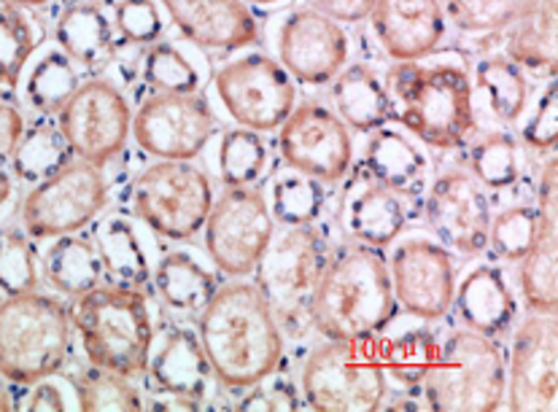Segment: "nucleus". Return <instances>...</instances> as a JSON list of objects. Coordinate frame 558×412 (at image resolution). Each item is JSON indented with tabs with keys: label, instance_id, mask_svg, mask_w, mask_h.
Listing matches in <instances>:
<instances>
[{
	"label": "nucleus",
	"instance_id": "nucleus-1",
	"mask_svg": "<svg viewBox=\"0 0 558 412\" xmlns=\"http://www.w3.org/2000/svg\"><path fill=\"white\" fill-rule=\"evenodd\" d=\"M197 337L225 391H246L276 375L283 331L256 283H225L197 313Z\"/></svg>",
	"mask_w": 558,
	"mask_h": 412
},
{
	"label": "nucleus",
	"instance_id": "nucleus-2",
	"mask_svg": "<svg viewBox=\"0 0 558 412\" xmlns=\"http://www.w3.org/2000/svg\"><path fill=\"white\" fill-rule=\"evenodd\" d=\"M389 259L380 249L345 243L329 254L311 302L313 329L327 340H375L397 318Z\"/></svg>",
	"mask_w": 558,
	"mask_h": 412
},
{
	"label": "nucleus",
	"instance_id": "nucleus-3",
	"mask_svg": "<svg viewBox=\"0 0 558 412\" xmlns=\"http://www.w3.org/2000/svg\"><path fill=\"white\" fill-rule=\"evenodd\" d=\"M384 84L391 97V119L429 148L453 152L475 133V87L461 65L397 62Z\"/></svg>",
	"mask_w": 558,
	"mask_h": 412
},
{
	"label": "nucleus",
	"instance_id": "nucleus-4",
	"mask_svg": "<svg viewBox=\"0 0 558 412\" xmlns=\"http://www.w3.org/2000/svg\"><path fill=\"white\" fill-rule=\"evenodd\" d=\"M71 313L89 364L130 380L144 375L154 348V320L144 291L98 286L76 296Z\"/></svg>",
	"mask_w": 558,
	"mask_h": 412
},
{
	"label": "nucleus",
	"instance_id": "nucleus-5",
	"mask_svg": "<svg viewBox=\"0 0 558 412\" xmlns=\"http://www.w3.org/2000/svg\"><path fill=\"white\" fill-rule=\"evenodd\" d=\"M73 313L41 291L0 302V375L16 386H36L57 375L73 353Z\"/></svg>",
	"mask_w": 558,
	"mask_h": 412
},
{
	"label": "nucleus",
	"instance_id": "nucleus-6",
	"mask_svg": "<svg viewBox=\"0 0 558 412\" xmlns=\"http://www.w3.org/2000/svg\"><path fill=\"white\" fill-rule=\"evenodd\" d=\"M508 364L497 340L459 329L440 342V353L421 383V397L440 412H486L502 408Z\"/></svg>",
	"mask_w": 558,
	"mask_h": 412
},
{
	"label": "nucleus",
	"instance_id": "nucleus-7",
	"mask_svg": "<svg viewBox=\"0 0 558 412\" xmlns=\"http://www.w3.org/2000/svg\"><path fill=\"white\" fill-rule=\"evenodd\" d=\"M329 259L327 232L318 225L283 227L272 234L256 265V289L265 294L289 335H305L311 302Z\"/></svg>",
	"mask_w": 558,
	"mask_h": 412
},
{
	"label": "nucleus",
	"instance_id": "nucleus-8",
	"mask_svg": "<svg viewBox=\"0 0 558 412\" xmlns=\"http://www.w3.org/2000/svg\"><path fill=\"white\" fill-rule=\"evenodd\" d=\"M311 410L364 412L384 408L389 377L375 340H327L305 359L300 375Z\"/></svg>",
	"mask_w": 558,
	"mask_h": 412
},
{
	"label": "nucleus",
	"instance_id": "nucleus-9",
	"mask_svg": "<svg viewBox=\"0 0 558 412\" xmlns=\"http://www.w3.org/2000/svg\"><path fill=\"white\" fill-rule=\"evenodd\" d=\"M130 210L151 232L186 243L205 227L214 186L192 159H157L130 183Z\"/></svg>",
	"mask_w": 558,
	"mask_h": 412
},
{
	"label": "nucleus",
	"instance_id": "nucleus-10",
	"mask_svg": "<svg viewBox=\"0 0 558 412\" xmlns=\"http://www.w3.org/2000/svg\"><path fill=\"white\" fill-rule=\"evenodd\" d=\"M108 186L102 168L84 159H71L62 170L36 183L22 203V229L33 240H51L82 232L108 205Z\"/></svg>",
	"mask_w": 558,
	"mask_h": 412
},
{
	"label": "nucleus",
	"instance_id": "nucleus-11",
	"mask_svg": "<svg viewBox=\"0 0 558 412\" xmlns=\"http://www.w3.org/2000/svg\"><path fill=\"white\" fill-rule=\"evenodd\" d=\"M214 89L238 128L272 133L298 106V84L272 57L243 54L225 62L214 76Z\"/></svg>",
	"mask_w": 558,
	"mask_h": 412
},
{
	"label": "nucleus",
	"instance_id": "nucleus-12",
	"mask_svg": "<svg viewBox=\"0 0 558 412\" xmlns=\"http://www.w3.org/2000/svg\"><path fill=\"white\" fill-rule=\"evenodd\" d=\"M203 229L205 249L216 270L230 278H246L254 275L276 234V219L259 189L227 186L210 205Z\"/></svg>",
	"mask_w": 558,
	"mask_h": 412
},
{
	"label": "nucleus",
	"instance_id": "nucleus-13",
	"mask_svg": "<svg viewBox=\"0 0 558 412\" xmlns=\"http://www.w3.org/2000/svg\"><path fill=\"white\" fill-rule=\"evenodd\" d=\"M73 157L106 168L128 146L133 111L124 92L108 78H87L57 113Z\"/></svg>",
	"mask_w": 558,
	"mask_h": 412
},
{
	"label": "nucleus",
	"instance_id": "nucleus-14",
	"mask_svg": "<svg viewBox=\"0 0 558 412\" xmlns=\"http://www.w3.org/2000/svg\"><path fill=\"white\" fill-rule=\"evenodd\" d=\"M278 154L298 173L322 183H338L354 165V137L335 108L305 100L294 106L278 128Z\"/></svg>",
	"mask_w": 558,
	"mask_h": 412
},
{
	"label": "nucleus",
	"instance_id": "nucleus-15",
	"mask_svg": "<svg viewBox=\"0 0 558 412\" xmlns=\"http://www.w3.org/2000/svg\"><path fill=\"white\" fill-rule=\"evenodd\" d=\"M216 133L214 108L197 92H154L133 117V137L154 159H195Z\"/></svg>",
	"mask_w": 558,
	"mask_h": 412
},
{
	"label": "nucleus",
	"instance_id": "nucleus-16",
	"mask_svg": "<svg viewBox=\"0 0 558 412\" xmlns=\"http://www.w3.org/2000/svg\"><path fill=\"white\" fill-rule=\"evenodd\" d=\"M278 57L294 84L327 87L349 65L351 38L318 9H294L278 31Z\"/></svg>",
	"mask_w": 558,
	"mask_h": 412
},
{
	"label": "nucleus",
	"instance_id": "nucleus-17",
	"mask_svg": "<svg viewBox=\"0 0 558 412\" xmlns=\"http://www.w3.org/2000/svg\"><path fill=\"white\" fill-rule=\"evenodd\" d=\"M395 300L408 316L437 320L451 311L457 267L446 245L426 238L405 240L389 259Z\"/></svg>",
	"mask_w": 558,
	"mask_h": 412
},
{
	"label": "nucleus",
	"instance_id": "nucleus-18",
	"mask_svg": "<svg viewBox=\"0 0 558 412\" xmlns=\"http://www.w3.org/2000/svg\"><path fill=\"white\" fill-rule=\"evenodd\" d=\"M144 375L151 386V399L146 402L149 408L197 410L208 399L214 372L197 331L186 326H168L157 348H151Z\"/></svg>",
	"mask_w": 558,
	"mask_h": 412
},
{
	"label": "nucleus",
	"instance_id": "nucleus-19",
	"mask_svg": "<svg viewBox=\"0 0 558 412\" xmlns=\"http://www.w3.org/2000/svg\"><path fill=\"white\" fill-rule=\"evenodd\" d=\"M426 225L446 249L464 256H477L488 249L492 203L475 175L448 170L426 192Z\"/></svg>",
	"mask_w": 558,
	"mask_h": 412
},
{
	"label": "nucleus",
	"instance_id": "nucleus-20",
	"mask_svg": "<svg viewBox=\"0 0 558 412\" xmlns=\"http://www.w3.org/2000/svg\"><path fill=\"white\" fill-rule=\"evenodd\" d=\"M510 410L558 408V324L556 316L532 313L512 335L510 348Z\"/></svg>",
	"mask_w": 558,
	"mask_h": 412
},
{
	"label": "nucleus",
	"instance_id": "nucleus-21",
	"mask_svg": "<svg viewBox=\"0 0 558 412\" xmlns=\"http://www.w3.org/2000/svg\"><path fill=\"white\" fill-rule=\"evenodd\" d=\"M367 20L375 41L395 62L426 60L448 33L440 0H375Z\"/></svg>",
	"mask_w": 558,
	"mask_h": 412
},
{
	"label": "nucleus",
	"instance_id": "nucleus-22",
	"mask_svg": "<svg viewBox=\"0 0 558 412\" xmlns=\"http://www.w3.org/2000/svg\"><path fill=\"white\" fill-rule=\"evenodd\" d=\"M175 27L208 51H238L259 41L246 0H157Z\"/></svg>",
	"mask_w": 558,
	"mask_h": 412
},
{
	"label": "nucleus",
	"instance_id": "nucleus-23",
	"mask_svg": "<svg viewBox=\"0 0 558 412\" xmlns=\"http://www.w3.org/2000/svg\"><path fill=\"white\" fill-rule=\"evenodd\" d=\"M340 229L354 243L384 249L391 245L410 221V208L400 194L380 186L367 173L345 186L338 210Z\"/></svg>",
	"mask_w": 558,
	"mask_h": 412
},
{
	"label": "nucleus",
	"instance_id": "nucleus-24",
	"mask_svg": "<svg viewBox=\"0 0 558 412\" xmlns=\"http://www.w3.org/2000/svg\"><path fill=\"white\" fill-rule=\"evenodd\" d=\"M451 307H457V316L466 329L492 340L508 335L518 316L515 294L497 265H481L466 272L453 289Z\"/></svg>",
	"mask_w": 558,
	"mask_h": 412
},
{
	"label": "nucleus",
	"instance_id": "nucleus-25",
	"mask_svg": "<svg viewBox=\"0 0 558 412\" xmlns=\"http://www.w3.org/2000/svg\"><path fill=\"white\" fill-rule=\"evenodd\" d=\"M364 173L400 194L405 203H413L424 194L429 162L402 130L378 128L364 148Z\"/></svg>",
	"mask_w": 558,
	"mask_h": 412
},
{
	"label": "nucleus",
	"instance_id": "nucleus-26",
	"mask_svg": "<svg viewBox=\"0 0 558 412\" xmlns=\"http://www.w3.org/2000/svg\"><path fill=\"white\" fill-rule=\"evenodd\" d=\"M332 108L356 133H375L391 122L389 89L364 62L345 65L332 78Z\"/></svg>",
	"mask_w": 558,
	"mask_h": 412
},
{
	"label": "nucleus",
	"instance_id": "nucleus-27",
	"mask_svg": "<svg viewBox=\"0 0 558 412\" xmlns=\"http://www.w3.org/2000/svg\"><path fill=\"white\" fill-rule=\"evenodd\" d=\"M151 283L168 311L179 316H197L219 289V275L186 251H170L154 267Z\"/></svg>",
	"mask_w": 558,
	"mask_h": 412
},
{
	"label": "nucleus",
	"instance_id": "nucleus-28",
	"mask_svg": "<svg viewBox=\"0 0 558 412\" xmlns=\"http://www.w3.org/2000/svg\"><path fill=\"white\" fill-rule=\"evenodd\" d=\"M54 36L60 49L89 71L106 68L117 49L113 22L100 5L93 3H68L57 20Z\"/></svg>",
	"mask_w": 558,
	"mask_h": 412
},
{
	"label": "nucleus",
	"instance_id": "nucleus-29",
	"mask_svg": "<svg viewBox=\"0 0 558 412\" xmlns=\"http://www.w3.org/2000/svg\"><path fill=\"white\" fill-rule=\"evenodd\" d=\"M95 249H98L102 275L113 286L146 289L151 283V265L138 232L124 216L95 219Z\"/></svg>",
	"mask_w": 558,
	"mask_h": 412
},
{
	"label": "nucleus",
	"instance_id": "nucleus-30",
	"mask_svg": "<svg viewBox=\"0 0 558 412\" xmlns=\"http://www.w3.org/2000/svg\"><path fill=\"white\" fill-rule=\"evenodd\" d=\"M44 278L62 296H82L98 289L102 280V265L93 238L84 234H60L51 238L44 251Z\"/></svg>",
	"mask_w": 558,
	"mask_h": 412
},
{
	"label": "nucleus",
	"instance_id": "nucleus-31",
	"mask_svg": "<svg viewBox=\"0 0 558 412\" xmlns=\"http://www.w3.org/2000/svg\"><path fill=\"white\" fill-rule=\"evenodd\" d=\"M558 216L539 214V232L521 259V296L529 313L556 316L558 307Z\"/></svg>",
	"mask_w": 558,
	"mask_h": 412
},
{
	"label": "nucleus",
	"instance_id": "nucleus-32",
	"mask_svg": "<svg viewBox=\"0 0 558 412\" xmlns=\"http://www.w3.org/2000/svg\"><path fill=\"white\" fill-rule=\"evenodd\" d=\"M508 33V60L534 76H556V0L539 5L505 27Z\"/></svg>",
	"mask_w": 558,
	"mask_h": 412
},
{
	"label": "nucleus",
	"instance_id": "nucleus-33",
	"mask_svg": "<svg viewBox=\"0 0 558 412\" xmlns=\"http://www.w3.org/2000/svg\"><path fill=\"white\" fill-rule=\"evenodd\" d=\"M71 159L73 152L57 119L41 117L31 128H25V135H22L20 146H16L14 157H11V165H14L16 179L36 186V183L54 175L57 170L65 168Z\"/></svg>",
	"mask_w": 558,
	"mask_h": 412
},
{
	"label": "nucleus",
	"instance_id": "nucleus-34",
	"mask_svg": "<svg viewBox=\"0 0 558 412\" xmlns=\"http://www.w3.org/2000/svg\"><path fill=\"white\" fill-rule=\"evenodd\" d=\"M437 353H440V340L429 329H410L378 346L386 377H391L397 386L408 388V391H421V383L432 364L437 362Z\"/></svg>",
	"mask_w": 558,
	"mask_h": 412
},
{
	"label": "nucleus",
	"instance_id": "nucleus-35",
	"mask_svg": "<svg viewBox=\"0 0 558 412\" xmlns=\"http://www.w3.org/2000/svg\"><path fill=\"white\" fill-rule=\"evenodd\" d=\"M270 214L281 227L318 225L327 208V189L322 181L289 168L270 186Z\"/></svg>",
	"mask_w": 558,
	"mask_h": 412
},
{
	"label": "nucleus",
	"instance_id": "nucleus-36",
	"mask_svg": "<svg viewBox=\"0 0 558 412\" xmlns=\"http://www.w3.org/2000/svg\"><path fill=\"white\" fill-rule=\"evenodd\" d=\"M477 89L486 95L488 108L499 122H518L526 111L529 84L521 68L508 57H483L475 65Z\"/></svg>",
	"mask_w": 558,
	"mask_h": 412
},
{
	"label": "nucleus",
	"instance_id": "nucleus-37",
	"mask_svg": "<svg viewBox=\"0 0 558 412\" xmlns=\"http://www.w3.org/2000/svg\"><path fill=\"white\" fill-rule=\"evenodd\" d=\"M78 84H82V78H78L71 57L65 51H49L27 73L25 97L41 117H54L71 100Z\"/></svg>",
	"mask_w": 558,
	"mask_h": 412
},
{
	"label": "nucleus",
	"instance_id": "nucleus-38",
	"mask_svg": "<svg viewBox=\"0 0 558 412\" xmlns=\"http://www.w3.org/2000/svg\"><path fill=\"white\" fill-rule=\"evenodd\" d=\"M33 49L36 31L27 20V9L0 0V95H14Z\"/></svg>",
	"mask_w": 558,
	"mask_h": 412
},
{
	"label": "nucleus",
	"instance_id": "nucleus-39",
	"mask_svg": "<svg viewBox=\"0 0 558 412\" xmlns=\"http://www.w3.org/2000/svg\"><path fill=\"white\" fill-rule=\"evenodd\" d=\"M550 0H440L448 22L461 33H499Z\"/></svg>",
	"mask_w": 558,
	"mask_h": 412
},
{
	"label": "nucleus",
	"instance_id": "nucleus-40",
	"mask_svg": "<svg viewBox=\"0 0 558 412\" xmlns=\"http://www.w3.org/2000/svg\"><path fill=\"white\" fill-rule=\"evenodd\" d=\"M73 393L78 410H144L146 399L130 377L102 366H84L73 375Z\"/></svg>",
	"mask_w": 558,
	"mask_h": 412
},
{
	"label": "nucleus",
	"instance_id": "nucleus-41",
	"mask_svg": "<svg viewBox=\"0 0 558 412\" xmlns=\"http://www.w3.org/2000/svg\"><path fill=\"white\" fill-rule=\"evenodd\" d=\"M219 175L227 186H252L267 168V143L262 133L238 128L219 141Z\"/></svg>",
	"mask_w": 558,
	"mask_h": 412
},
{
	"label": "nucleus",
	"instance_id": "nucleus-42",
	"mask_svg": "<svg viewBox=\"0 0 558 412\" xmlns=\"http://www.w3.org/2000/svg\"><path fill=\"white\" fill-rule=\"evenodd\" d=\"M472 175L486 189H510L521 179V157H518V143L508 133L483 135L470 152Z\"/></svg>",
	"mask_w": 558,
	"mask_h": 412
},
{
	"label": "nucleus",
	"instance_id": "nucleus-43",
	"mask_svg": "<svg viewBox=\"0 0 558 412\" xmlns=\"http://www.w3.org/2000/svg\"><path fill=\"white\" fill-rule=\"evenodd\" d=\"M144 78L154 92H197L201 73L190 57L170 41H154L146 46Z\"/></svg>",
	"mask_w": 558,
	"mask_h": 412
},
{
	"label": "nucleus",
	"instance_id": "nucleus-44",
	"mask_svg": "<svg viewBox=\"0 0 558 412\" xmlns=\"http://www.w3.org/2000/svg\"><path fill=\"white\" fill-rule=\"evenodd\" d=\"M539 232V210L537 205H512L502 214L492 216L488 227V245L494 256L505 262H521L523 254L532 249L534 238Z\"/></svg>",
	"mask_w": 558,
	"mask_h": 412
},
{
	"label": "nucleus",
	"instance_id": "nucleus-45",
	"mask_svg": "<svg viewBox=\"0 0 558 412\" xmlns=\"http://www.w3.org/2000/svg\"><path fill=\"white\" fill-rule=\"evenodd\" d=\"M38 265L25 229H0V291L5 296L36 291Z\"/></svg>",
	"mask_w": 558,
	"mask_h": 412
},
{
	"label": "nucleus",
	"instance_id": "nucleus-46",
	"mask_svg": "<svg viewBox=\"0 0 558 412\" xmlns=\"http://www.w3.org/2000/svg\"><path fill=\"white\" fill-rule=\"evenodd\" d=\"M113 27L124 44L151 46L162 36V9L157 0H113Z\"/></svg>",
	"mask_w": 558,
	"mask_h": 412
},
{
	"label": "nucleus",
	"instance_id": "nucleus-47",
	"mask_svg": "<svg viewBox=\"0 0 558 412\" xmlns=\"http://www.w3.org/2000/svg\"><path fill=\"white\" fill-rule=\"evenodd\" d=\"M523 143L534 152H554L558 137V87L550 78V84L539 95L537 108H534L532 119L523 124L521 130Z\"/></svg>",
	"mask_w": 558,
	"mask_h": 412
},
{
	"label": "nucleus",
	"instance_id": "nucleus-48",
	"mask_svg": "<svg viewBox=\"0 0 558 412\" xmlns=\"http://www.w3.org/2000/svg\"><path fill=\"white\" fill-rule=\"evenodd\" d=\"M270 377L246 388V397L238 399V410H298L303 404V393L292 386V380Z\"/></svg>",
	"mask_w": 558,
	"mask_h": 412
},
{
	"label": "nucleus",
	"instance_id": "nucleus-49",
	"mask_svg": "<svg viewBox=\"0 0 558 412\" xmlns=\"http://www.w3.org/2000/svg\"><path fill=\"white\" fill-rule=\"evenodd\" d=\"M22 135H25V119H22V113L11 102L0 100V168H5L11 162Z\"/></svg>",
	"mask_w": 558,
	"mask_h": 412
},
{
	"label": "nucleus",
	"instance_id": "nucleus-50",
	"mask_svg": "<svg viewBox=\"0 0 558 412\" xmlns=\"http://www.w3.org/2000/svg\"><path fill=\"white\" fill-rule=\"evenodd\" d=\"M375 0H313V9L327 14L340 25H359L369 16Z\"/></svg>",
	"mask_w": 558,
	"mask_h": 412
},
{
	"label": "nucleus",
	"instance_id": "nucleus-51",
	"mask_svg": "<svg viewBox=\"0 0 558 412\" xmlns=\"http://www.w3.org/2000/svg\"><path fill=\"white\" fill-rule=\"evenodd\" d=\"M25 408L27 410H65L68 399H65V393H62L60 388H57L54 383L47 377V380L36 383L33 393L25 399Z\"/></svg>",
	"mask_w": 558,
	"mask_h": 412
},
{
	"label": "nucleus",
	"instance_id": "nucleus-52",
	"mask_svg": "<svg viewBox=\"0 0 558 412\" xmlns=\"http://www.w3.org/2000/svg\"><path fill=\"white\" fill-rule=\"evenodd\" d=\"M11 197V179L9 173H5V168H0V210H3V205L9 203Z\"/></svg>",
	"mask_w": 558,
	"mask_h": 412
},
{
	"label": "nucleus",
	"instance_id": "nucleus-53",
	"mask_svg": "<svg viewBox=\"0 0 558 412\" xmlns=\"http://www.w3.org/2000/svg\"><path fill=\"white\" fill-rule=\"evenodd\" d=\"M14 408V399H11V388L5 386V377L0 375V410Z\"/></svg>",
	"mask_w": 558,
	"mask_h": 412
},
{
	"label": "nucleus",
	"instance_id": "nucleus-54",
	"mask_svg": "<svg viewBox=\"0 0 558 412\" xmlns=\"http://www.w3.org/2000/svg\"><path fill=\"white\" fill-rule=\"evenodd\" d=\"M9 3L20 5V9H44L49 0H9Z\"/></svg>",
	"mask_w": 558,
	"mask_h": 412
},
{
	"label": "nucleus",
	"instance_id": "nucleus-55",
	"mask_svg": "<svg viewBox=\"0 0 558 412\" xmlns=\"http://www.w3.org/2000/svg\"><path fill=\"white\" fill-rule=\"evenodd\" d=\"M246 3H254V5H262V9H267V5L283 3V0H246Z\"/></svg>",
	"mask_w": 558,
	"mask_h": 412
},
{
	"label": "nucleus",
	"instance_id": "nucleus-56",
	"mask_svg": "<svg viewBox=\"0 0 558 412\" xmlns=\"http://www.w3.org/2000/svg\"><path fill=\"white\" fill-rule=\"evenodd\" d=\"M71 3H93V5H102V3H111V0H71Z\"/></svg>",
	"mask_w": 558,
	"mask_h": 412
}]
</instances>
